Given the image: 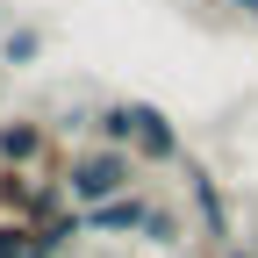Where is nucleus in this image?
I'll return each instance as SVG.
<instances>
[{"instance_id": "1", "label": "nucleus", "mask_w": 258, "mask_h": 258, "mask_svg": "<svg viewBox=\"0 0 258 258\" xmlns=\"http://www.w3.org/2000/svg\"><path fill=\"white\" fill-rule=\"evenodd\" d=\"M72 201H86V208H108V201H122V186H129V158H115V151H101V158H79L72 172Z\"/></svg>"}, {"instance_id": "2", "label": "nucleus", "mask_w": 258, "mask_h": 258, "mask_svg": "<svg viewBox=\"0 0 258 258\" xmlns=\"http://www.w3.org/2000/svg\"><path fill=\"white\" fill-rule=\"evenodd\" d=\"M129 122H137V151H144V158H179V137H172V122L158 115V108L129 101Z\"/></svg>"}, {"instance_id": "3", "label": "nucleus", "mask_w": 258, "mask_h": 258, "mask_svg": "<svg viewBox=\"0 0 258 258\" xmlns=\"http://www.w3.org/2000/svg\"><path fill=\"white\" fill-rule=\"evenodd\" d=\"M86 222H93V230H144L151 208L144 201H108V208H86Z\"/></svg>"}, {"instance_id": "4", "label": "nucleus", "mask_w": 258, "mask_h": 258, "mask_svg": "<svg viewBox=\"0 0 258 258\" xmlns=\"http://www.w3.org/2000/svg\"><path fill=\"white\" fill-rule=\"evenodd\" d=\"M36 151H43L36 129H22V122H15V129H0V158H8V165H29Z\"/></svg>"}, {"instance_id": "5", "label": "nucleus", "mask_w": 258, "mask_h": 258, "mask_svg": "<svg viewBox=\"0 0 258 258\" xmlns=\"http://www.w3.org/2000/svg\"><path fill=\"white\" fill-rule=\"evenodd\" d=\"M194 179V201H201V222H208V237H230V222H222V201H215V186L201 179V172H186Z\"/></svg>"}, {"instance_id": "6", "label": "nucleus", "mask_w": 258, "mask_h": 258, "mask_svg": "<svg viewBox=\"0 0 258 258\" xmlns=\"http://www.w3.org/2000/svg\"><path fill=\"white\" fill-rule=\"evenodd\" d=\"M101 137H108V144H129V137H137V122H129V101L101 115Z\"/></svg>"}, {"instance_id": "7", "label": "nucleus", "mask_w": 258, "mask_h": 258, "mask_svg": "<svg viewBox=\"0 0 258 258\" xmlns=\"http://www.w3.org/2000/svg\"><path fill=\"white\" fill-rule=\"evenodd\" d=\"M144 237H151V244H172V237H179V222H172V215H151V222H144Z\"/></svg>"}, {"instance_id": "8", "label": "nucleus", "mask_w": 258, "mask_h": 258, "mask_svg": "<svg viewBox=\"0 0 258 258\" xmlns=\"http://www.w3.org/2000/svg\"><path fill=\"white\" fill-rule=\"evenodd\" d=\"M237 8H251V15H258V0H237Z\"/></svg>"}, {"instance_id": "9", "label": "nucleus", "mask_w": 258, "mask_h": 258, "mask_svg": "<svg viewBox=\"0 0 258 258\" xmlns=\"http://www.w3.org/2000/svg\"><path fill=\"white\" fill-rule=\"evenodd\" d=\"M230 258H244V251H230Z\"/></svg>"}]
</instances>
